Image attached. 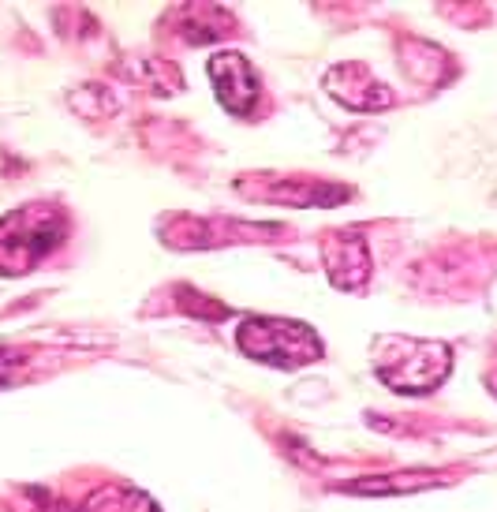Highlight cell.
I'll list each match as a JSON object with an SVG mask.
<instances>
[{"label":"cell","instance_id":"cell-6","mask_svg":"<svg viewBox=\"0 0 497 512\" xmlns=\"http://www.w3.org/2000/svg\"><path fill=\"white\" fill-rule=\"evenodd\" d=\"M322 262H326L329 285L341 292H359L370 281V251L359 228H337L322 243Z\"/></svg>","mask_w":497,"mask_h":512},{"label":"cell","instance_id":"cell-7","mask_svg":"<svg viewBox=\"0 0 497 512\" xmlns=\"http://www.w3.org/2000/svg\"><path fill=\"white\" fill-rule=\"evenodd\" d=\"M326 90L355 113H382L393 105V90L374 79L367 64H337L326 72Z\"/></svg>","mask_w":497,"mask_h":512},{"label":"cell","instance_id":"cell-2","mask_svg":"<svg viewBox=\"0 0 497 512\" xmlns=\"http://www.w3.org/2000/svg\"><path fill=\"white\" fill-rule=\"evenodd\" d=\"M68 236V217L57 202H30L0 217V277H23L42 266Z\"/></svg>","mask_w":497,"mask_h":512},{"label":"cell","instance_id":"cell-10","mask_svg":"<svg viewBox=\"0 0 497 512\" xmlns=\"http://www.w3.org/2000/svg\"><path fill=\"white\" fill-rule=\"evenodd\" d=\"M86 512H161L150 494L131 483H105L86 498Z\"/></svg>","mask_w":497,"mask_h":512},{"label":"cell","instance_id":"cell-11","mask_svg":"<svg viewBox=\"0 0 497 512\" xmlns=\"http://www.w3.org/2000/svg\"><path fill=\"white\" fill-rule=\"evenodd\" d=\"M486 385H490V393H494V397H497V370H494V374H490V378H486Z\"/></svg>","mask_w":497,"mask_h":512},{"label":"cell","instance_id":"cell-3","mask_svg":"<svg viewBox=\"0 0 497 512\" xmlns=\"http://www.w3.org/2000/svg\"><path fill=\"white\" fill-rule=\"evenodd\" d=\"M236 344L247 359L255 363H270V367L281 370H296L307 367V363H318L326 356V348L318 341L307 322H296V318H270V314H251L243 318L240 329H236Z\"/></svg>","mask_w":497,"mask_h":512},{"label":"cell","instance_id":"cell-5","mask_svg":"<svg viewBox=\"0 0 497 512\" xmlns=\"http://www.w3.org/2000/svg\"><path fill=\"white\" fill-rule=\"evenodd\" d=\"M206 72H210L213 94L228 113L251 116V109L258 105V94H262V79H258L251 60L243 53H217Z\"/></svg>","mask_w":497,"mask_h":512},{"label":"cell","instance_id":"cell-1","mask_svg":"<svg viewBox=\"0 0 497 512\" xmlns=\"http://www.w3.org/2000/svg\"><path fill=\"white\" fill-rule=\"evenodd\" d=\"M374 374L404 397L434 393L453 374V348L445 341H423V337H382L374 344Z\"/></svg>","mask_w":497,"mask_h":512},{"label":"cell","instance_id":"cell-8","mask_svg":"<svg viewBox=\"0 0 497 512\" xmlns=\"http://www.w3.org/2000/svg\"><path fill=\"white\" fill-rule=\"evenodd\" d=\"M449 471H397L385 479H359L341 490L348 494H367V498H382V494H419V490H434V486H449Z\"/></svg>","mask_w":497,"mask_h":512},{"label":"cell","instance_id":"cell-4","mask_svg":"<svg viewBox=\"0 0 497 512\" xmlns=\"http://www.w3.org/2000/svg\"><path fill=\"white\" fill-rule=\"evenodd\" d=\"M277 225H240V221H228V217H184V221H165L161 225V240L169 247H184V251H199V247H225V243L240 240H266L277 236Z\"/></svg>","mask_w":497,"mask_h":512},{"label":"cell","instance_id":"cell-9","mask_svg":"<svg viewBox=\"0 0 497 512\" xmlns=\"http://www.w3.org/2000/svg\"><path fill=\"white\" fill-rule=\"evenodd\" d=\"M251 199L284 202V206H341V202L352 199V191L337 184H303V180H292V184H273L270 191H258Z\"/></svg>","mask_w":497,"mask_h":512}]
</instances>
